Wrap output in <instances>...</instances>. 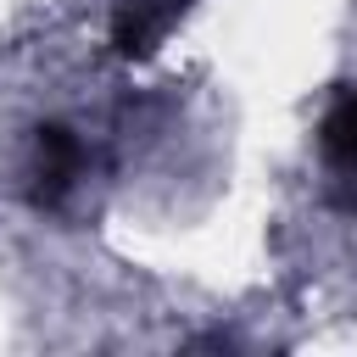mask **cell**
I'll list each match as a JSON object with an SVG mask.
<instances>
[{"label":"cell","instance_id":"1","mask_svg":"<svg viewBox=\"0 0 357 357\" xmlns=\"http://www.w3.org/2000/svg\"><path fill=\"white\" fill-rule=\"evenodd\" d=\"M78 162H84V151H78L73 128H61V123L39 128V139H33V167H28V178H33V190H28L33 206L61 201V195L73 190V178H78Z\"/></svg>","mask_w":357,"mask_h":357}]
</instances>
